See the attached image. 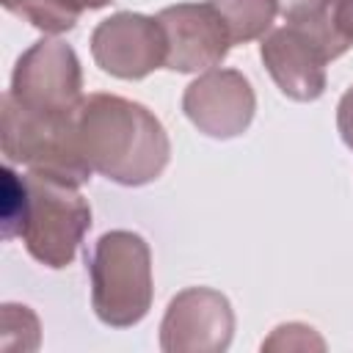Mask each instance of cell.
<instances>
[{
    "label": "cell",
    "mask_w": 353,
    "mask_h": 353,
    "mask_svg": "<svg viewBox=\"0 0 353 353\" xmlns=\"http://www.w3.org/2000/svg\"><path fill=\"white\" fill-rule=\"evenodd\" d=\"M74 124L85 163L94 174L116 185H149L171 160V141L163 121L135 99L88 94L74 113Z\"/></svg>",
    "instance_id": "obj_1"
},
{
    "label": "cell",
    "mask_w": 353,
    "mask_h": 353,
    "mask_svg": "<svg viewBox=\"0 0 353 353\" xmlns=\"http://www.w3.org/2000/svg\"><path fill=\"white\" fill-rule=\"evenodd\" d=\"M94 314L110 328L138 325L154 298L149 243L130 229L105 232L85 254Z\"/></svg>",
    "instance_id": "obj_2"
},
{
    "label": "cell",
    "mask_w": 353,
    "mask_h": 353,
    "mask_svg": "<svg viewBox=\"0 0 353 353\" xmlns=\"http://www.w3.org/2000/svg\"><path fill=\"white\" fill-rule=\"evenodd\" d=\"M0 143L8 163H19L33 174L58 176L72 185H85L94 174L77 141L74 113L25 108L8 91L3 94Z\"/></svg>",
    "instance_id": "obj_3"
},
{
    "label": "cell",
    "mask_w": 353,
    "mask_h": 353,
    "mask_svg": "<svg viewBox=\"0 0 353 353\" xmlns=\"http://www.w3.org/2000/svg\"><path fill=\"white\" fill-rule=\"evenodd\" d=\"M58 176L25 174V207L19 237L28 254L44 268L61 270L72 265L85 232L91 229V207L85 196Z\"/></svg>",
    "instance_id": "obj_4"
},
{
    "label": "cell",
    "mask_w": 353,
    "mask_h": 353,
    "mask_svg": "<svg viewBox=\"0 0 353 353\" xmlns=\"http://www.w3.org/2000/svg\"><path fill=\"white\" fill-rule=\"evenodd\" d=\"M350 47L353 44L336 33L334 22L325 19L270 30L259 44V58L287 99L314 102L325 91V66Z\"/></svg>",
    "instance_id": "obj_5"
},
{
    "label": "cell",
    "mask_w": 353,
    "mask_h": 353,
    "mask_svg": "<svg viewBox=\"0 0 353 353\" xmlns=\"http://www.w3.org/2000/svg\"><path fill=\"white\" fill-rule=\"evenodd\" d=\"M8 94L33 110L77 113L83 102V69L77 52L63 39H39L19 55Z\"/></svg>",
    "instance_id": "obj_6"
},
{
    "label": "cell",
    "mask_w": 353,
    "mask_h": 353,
    "mask_svg": "<svg viewBox=\"0 0 353 353\" xmlns=\"http://www.w3.org/2000/svg\"><path fill=\"white\" fill-rule=\"evenodd\" d=\"M232 303L212 287L176 292L160 323V347L165 353H221L232 345Z\"/></svg>",
    "instance_id": "obj_7"
},
{
    "label": "cell",
    "mask_w": 353,
    "mask_h": 353,
    "mask_svg": "<svg viewBox=\"0 0 353 353\" xmlns=\"http://www.w3.org/2000/svg\"><path fill=\"white\" fill-rule=\"evenodd\" d=\"M165 33L157 17L119 11L102 19L91 33L94 63L119 80H143L165 66Z\"/></svg>",
    "instance_id": "obj_8"
},
{
    "label": "cell",
    "mask_w": 353,
    "mask_h": 353,
    "mask_svg": "<svg viewBox=\"0 0 353 353\" xmlns=\"http://www.w3.org/2000/svg\"><path fill=\"white\" fill-rule=\"evenodd\" d=\"M182 110L190 124L215 141L243 135L256 113V94L237 69H207L182 94Z\"/></svg>",
    "instance_id": "obj_9"
},
{
    "label": "cell",
    "mask_w": 353,
    "mask_h": 353,
    "mask_svg": "<svg viewBox=\"0 0 353 353\" xmlns=\"http://www.w3.org/2000/svg\"><path fill=\"white\" fill-rule=\"evenodd\" d=\"M165 33V69L171 72H207L215 69L234 47L221 14L207 3H176L157 14Z\"/></svg>",
    "instance_id": "obj_10"
},
{
    "label": "cell",
    "mask_w": 353,
    "mask_h": 353,
    "mask_svg": "<svg viewBox=\"0 0 353 353\" xmlns=\"http://www.w3.org/2000/svg\"><path fill=\"white\" fill-rule=\"evenodd\" d=\"M210 6L226 22L232 44H245L254 39H265L279 14L276 0H210Z\"/></svg>",
    "instance_id": "obj_11"
},
{
    "label": "cell",
    "mask_w": 353,
    "mask_h": 353,
    "mask_svg": "<svg viewBox=\"0 0 353 353\" xmlns=\"http://www.w3.org/2000/svg\"><path fill=\"white\" fill-rule=\"evenodd\" d=\"M113 0H36L19 17L28 19L33 28L58 36V33L72 30L85 11H97V8H105Z\"/></svg>",
    "instance_id": "obj_12"
},
{
    "label": "cell",
    "mask_w": 353,
    "mask_h": 353,
    "mask_svg": "<svg viewBox=\"0 0 353 353\" xmlns=\"http://www.w3.org/2000/svg\"><path fill=\"white\" fill-rule=\"evenodd\" d=\"M22 207H25V176H19L11 165H6V168H3V199H0L3 240L19 237Z\"/></svg>",
    "instance_id": "obj_13"
},
{
    "label": "cell",
    "mask_w": 353,
    "mask_h": 353,
    "mask_svg": "<svg viewBox=\"0 0 353 353\" xmlns=\"http://www.w3.org/2000/svg\"><path fill=\"white\" fill-rule=\"evenodd\" d=\"M262 350H325V339L303 323L276 325L273 334L262 342Z\"/></svg>",
    "instance_id": "obj_14"
},
{
    "label": "cell",
    "mask_w": 353,
    "mask_h": 353,
    "mask_svg": "<svg viewBox=\"0 0 353 353\" xmlns=\"http://www.w3.org/2000/svg\"><path fill=\"white\" fill-rule=\"evenodd\" d=\"M287 25H317L331 19L334 0H276Z\"/></svg>",
    "instance_id": "obj_15"
},
{
    "label": "cell",
    "mask_w": 353,
    "mask_h": 353,
    "mask_svg": "<svg viewBox=\"0 0 353 353\" xmlns=\"http://www.w3.org/2000/svg\"><path fill=\"white\" fill-rule=\"evenodd\" d=\"M336 130H339L342 143L353 152V85L342 94V99L336 105Z\"/></svg>",
    "instance_id": "obj_16"
},
{
    "label": "cell",
    "mask_w": 353,
    "mask_h": 353,
    "mask_svg": "<svg viewBox=\"0 0 353 353\" xmlns=\"http://www.w3.org/2000/svg\"><path fill=\"white\" fill-rule=\"evenodd\" d=\"M331 22L336 33L353 44V0H334L331 6Z\"/></svg>",
    "instance_id": "obj_17"
},
{
    "label": "cell",
    "mask_w": 353,
    "mask_h": 353,
    "mask_svg": "<svg viewBox=\"0 0 353 353\" xmlns=\"http://www.w3.org/2000/svg\"><path fill=\"white\" fill-rule=\"evenodd\" d=\"M0 3H3V8H6V11H11V14H17V17H19V14H22L28 6H33L36 0H0Z\"/></svg>",
    "instance_id": "obj_18"
}]
</instances>
